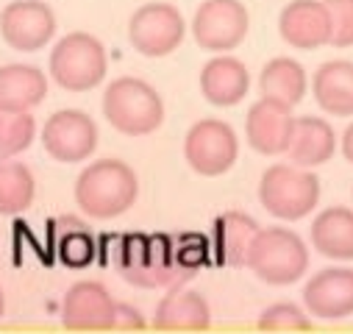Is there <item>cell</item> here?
Returning a JSON list of instances; mask_svg holds the SVG:
<instances>
[{"mask_svg":"<svg viewBox=\"0 0 353 334\" xmlns=\"http://www.w3.org/2000/svg\"><path fill=\"white\" fill-rule=\"evenodd\" d=\"M117 271L128 284L142 290L179 287L190 279L170 234H125L117 242Z\"/></svg>","mask_w":353,"mask_h":334,"instance_id":"cell-1","label":"cell"},{"mask_svg":"<svg viewBox=\"0 0 353 334\" xmlns=\"http://www.w3.org/2000/svg\"><path fill=\"white\" fill-rule=\"evenodd\" d=\"M139 195V181L123 159H98L75 179V204L86 217L112 220L125 215Z\"/></svg>","mask_w":353,"mask_h":334,"instance_id":"cell-2","label":"cell"},{"mask_svg":"<svg viewBox=\"0 0 353 334\" xmlns=\"http://www.w3.org/2000/svg\"><path fill=\"white\" fill-rule=\"evenodd\" d=\"M245 265L264 284L287 287L301 282V276L309 271V248L292 228L268 226L256 231Z\"/></svg>","mask_w":353,"mask_h":334,"instance_id":"cell-3","label":"cell"},{"mask_svg":"<svg viewBox=\"0 0 353 334\" xmlns=\"http://www.w3.org/2000/svg\"><path fill=\"white\" fill-rule=\"evenodd\" d=\"M103 117L125 137H145L164 123V101L148 81L123 75L103 92Z\"/></svg>","mask_w":353,"mask_h":334,"instance_id":"cell-4","label":"cell"},{"mask_svg":"<svg viewBox=\"0 0 353 334\" xmlns=\"http://www.w3.org/2000/svg\"><path fill=\"white\" fill-rule=\"evenodd\" d=\"M50 78L67 92H90L101 87V81L106 78L109 59L106 48L98 37L86 31H72L61 37L48 59Z\"/></svg>","mask_w":353,"mask_h":334,"instance_id":"cell-5","label":"cell"},{"mask_svg":"<svg viewBox=\"0 0 353 334\" xmlns=\"http://www.w3.org/2000/svg\"><path fill=\"white\" fill-rule=\"evenodd\" d=\"M259 204L264 212L295 223L312 215L320 204V179L309 167L298 164H273L259 181Z\"/></svg>","mask_w":353,"mask_h":334,"instance_id":"cell-6","label":"cell"},{"mask_svg":"<svg viewBox=\"0 0 353 334\" xmlns=\"http://www.w3.org/2000/svg\"><path fill=\"white\" fill-rule=\"evenodd\" d=\"M184 159L198 176L206 179L228 173L239 159L236 131L225 120H198L184 137Z\"/></svg>","mask_w":353,"mask_h":334,"instance_id":"cell-7","label":"cell"},{"mask_svg":"<svg viewBox=\"0 0 353 334\" xmlns=\"http://www.w3.org/2000/svg\"><path fill=\"white\" fill-rule=\"evenodd\" d=\"M187 37L184 14L172 3H145L128 20L131 48L148 59L170 56Z\"/></svg>","mask_w":353,"mask_h":334,"instance_id":"cell-8","label":"cell"},{"mask_svg":"<svg viewBox=\"0 0 353 334\" xmlns=\"http://www.w3.org/2000/svg\"><path fill=\"white\" fill-rule=\"evenodd\" d=\"M250 14L242 0H203L192 17V37L209 53H231L242 45Z\"/></svg>","mask_w":353,"mask_h":334,"instance_id":"cell-9","label":"cell"},{"mask_svg":"<svg viewBox=\"0 0 353 334\" xmlns=\"http://www.w3.org/2000/svg\"><path fill=\"white\" fill-rule=\"evenodd\" d=\"M42 145L61 164L86 161L98 148V126L81 109L53 112L42 126Z\"/></svg>","mask_w":353,"mask_h":334,"instance_id":"cell-10","label":"cell"},{"mask_svg":"<svg viewBox=\"0 0 353 334\" xmlns=\"http://www.w3.org/2000/svg\"><path fill=\"white\" fill-rule=\"evenodd\" d=\"M56 34V14L42 0H14L0 12V37L20 53L42 50Z\"/></svg>","mask_w":353,"mask_h":334,"instance_id":"cell-11","label":"cell"},{"mask_svg":"<svg viewBox=\"0 0 353 334\" xmlns=\"http://www.w3.org/2000/svg\"><path fill=\"white\" fill-rule=\"evenodd\" d=\"M295 131V115L292 106L276 101V98H259L245 117V139L248 145L261 156H281L290 150Z\"/></svg>","mask_w":353,"mask_h":334,"instance_id":"cell-12","label":"cell"},{"mask_svg":"<svg viewBox=\"0 0 353 334\" xmlns=\"http://www.w3.org/2000/svg\"><path fill=\"white\" fill-rule=\"evenodd\" d=\"M117 301L101 282H75L61 301V323L70 331H112Z\"/></svg>","mask_w":353,"mask_h":334,"instance_id":"cell-13","label":"cell"},{"mask_svg":"<svg viewBox=\"0 0 353 334\" xmlns=\"http://www.w3.org/2000/svg\"><path fill=\"white\" fill-rule=\"evenodd\" d=\"M279 34L295 50L331 45V14L325 0H292L279 14Z\"/></svg>","mask_w":353,"mask_h":334,"instance_id":"cell-14","label":"cell"},{"mask_svg":"<svg viewBox=\"0 0 353 334\" xmlns=\"http://www.w3.org/2000/svg\"><path fill=\"white\" fill-rule=\"evenodd\" d=\"M306 312L320 320H342L353 315V268H325L303 287Z\"/></svg>","mask_w":353,"mask_h":334,"instance_id":"cell-15","label":"cell"},{"mask_svg":"<svg viewBox=\"0 0 353 334\" xmlns=\"http://www.w3.org/2000/svg\"><path fill=\"white\" fill-rule=\"evenodd\" d=\"M212 326L209 301L198 290L170 287L153 312L156 331H206Z\"/></svg>","mask_w":353,"mask_h":334,"instance_id":"cell-16","label":"cell"},{"mask_svg":"<svg viewBox=\"0 0 353 334\" xmlns=\"http://www.w3.org/2000/svg\"><path fill=\"white\" fill-rule=\"evenodd\" d=\"M250 90V72L248 67L228 56V53H217L214 59H209L201 70V92L203 98L217 106V109H228L242 104V98Z\"/></svg>","mask_w":353,"mask_h":334,"instance_id":"cell-17","label":"cell"},{"mask_svg":"<svg viewBox=\"0 0 353 334\" xmlns=\"http://www.w3.org/2000/svg\"><path fill=\"white\" fill-rule=\"evenodd\" d=\"M317 106L331 117H353V61L331 59L312 78Z\"/></svg>","mask_w":353,"mask_h":334,"instance_id":"cell-18","label":"cell"},{"mask_svg":"<svg viewBox=\"0 0 353 334\" xmlns=\"http://www.w3.org/2000/svg\"><path fill=\"white\" fill-rule=\"evenodd\" d=\"M48 98V75L34 64L0 67V109L31 112Z\"/></svg>","mask_w":353,"mask_h":334,"instance_id":"cell-19","label":"cell"},{"mask_svg":"<svg viewBox=\"0 0 353 334\" xmlns=\"http://www.w3.org/2000/svg\"><path fill=\"white\" fill-rule=\"evenodd\" d=\"M312 245L320 257L353 262V209L328 206L312 220Z\"/></svg>","mask_w":353,"mask_h":334,"instance_id":"cell-20","label":"cell"},{"mask_svg":"<svg viewBox=\"0 0 353 334\" xmlns=\"http://www.w3.org/2000/svg\"><path fill=\"white\" fill-rule=\"evenodd\" d=\"M259 231V223L245 212H223L212 226V250L220 265L242 268L248 262L250 242Z\"/></svg>","mask_w":353,"mask_h":334,"instance_id":"cell-21","label":"cell"},{"mask_svg":"<svg viewBox=\"0 0 353 334\" xmlns=\"http://www.w3.org/2000/svg\"><path fill=\"white\" fill-rule=\"evenodd\" d=\"M334 153H336V134L323 117H312V115L295 117V131L287 150L292 164L312 170V167L331 161Z\"/></svg>","mask_w":353,"mask_h":334,"instance_id":"cell-22","label":"cell"},{"mask_svg":"<svg viewBox=\"0 0 353 334\" xmlns=\"http://www.w3.org/2000/svg\"><path fill=\"white\" fill-rule=\"evenodd\" d=\"M309 78L301 61L290 56H276L259 72V90L264 98H276L287 106H298L306 98Z\"/></svg>","mask_w":353,"mask_h":334,"instance_id":"cell-23","label":"cell"},{"mask_svg":"<svg viewBox=\"0 0 353 334\" xmlns=\"http://www.w3.org/2000/svg\"><path fill=\"white\" fill-rule=\"evenodd\" d=\"M50 242L56 248L59 259L72 268V271H81L86 265H92L95 259V237L90 234V228H86L83 220L78 217H59L50 223Z\"/></svg>","mask_w":353,"mask_h":334,"instance_id":"cell-24","label":"cell"},{"mask_svg":"<svg viewBox=\"0 0 353 334\" xmlns=\"http://www.w3.org/2000/svg\"><path fill=\"white\" fill-rule=\"evenodd\" d=\"M37 195L34 173L14 156H0V215L14 217L31 209Z\"/></svg>","mask_w":353,"mask_h":334,"instance_id":"cell-25","label":"cell"},{"mask_svg":"<svg viewBox=\"0 0 353 334\" xmlns=\"http://www.w3.org/2000/svg\"><path fill=\"white\" fill-rule=\"evenodd\" d=\"M37 137V120L31 112L0 109V156H20Z\"/></svg>","mask_w":353,"mask_h":334,"instance_id":"cell-26","label":"cell"},{"mask_svg":"<svg viewBox=\"0 0 353 334\" xmlns=\"http://www.w3.org/2000/svg\"><path fill=\"white\" fill-rule=\"evenodd\" d=\"M256 326H259V331H312L309 315L298 304H290V301L268 306L261 312Z\"/></svg>","mask_w":353,"mask_h":334,"instance_id":"cell-27","label":"cell"},{"mask_svg":"<svg viewBox=\"0 0 353 334\" xmlns=\"http://www.w3.org/2000/svg\"><path fill=\"white\" fill-rule=\"evenodd\" d=\"M209 242L201 234H179L175 237V250H179V262L187 271V276L192 279L206 262H209Z\"/></svg>","mask_w":353,"mask_h":334,"instance_id":"cell-28","label":"cell"},{"mask_svg":"<svg viewBox=\"0 0 353 334\" xmlns=\"http://www.w3.org/2000/svg\"><path fill=\"white\" fill-rule=\"evenodd\" d=\"M331 14V45L353 48V0H325Z\"/></svg>","mask_w":353,"mask_h":334,"instance_id":"cell-29","label":"cell"},{"mask_svg":"<svg viewBox=\"0 0 353 334\" xmlns=\"http://www.w3.org/2000/svg\"><path fill=\"white\" fill-rule=\"evenodd\" d=\"M148 323H145V317H142V312L137 309V306H131V304H117V309H114V331H142Z\"/></svg>","mask_w":353,"mask_h":334,"instance_id":"cell-30","label":"cell"},{"mask_svg":"<svg viewBox=\"0 0 353 334\" xmlns=\"http://www.w3.org/2000/svg\"><path fill=\"white\" fill-rule=\"evenodd\" d=\"M339 148H342V156L353 164V123L345 128V134H342V142H339Z\"/></svg>","mask_w":353,"mask_h":334,"instance_id":"cell-31","label":"cell"},{"mask_svg":"<svg viewBox=\"0 0 353 334\" xmlns=\"http://www.w3.org/2000/svg\"><path fill=\"white\" fill-rule=\"evenodd\" d=\"M3 309H6V298H3V290H0V317H3Z\"/></svg>","mask_w":353,"mask_h":334,"instance_id":"cell-32","label":"cell"}]
</instances>
